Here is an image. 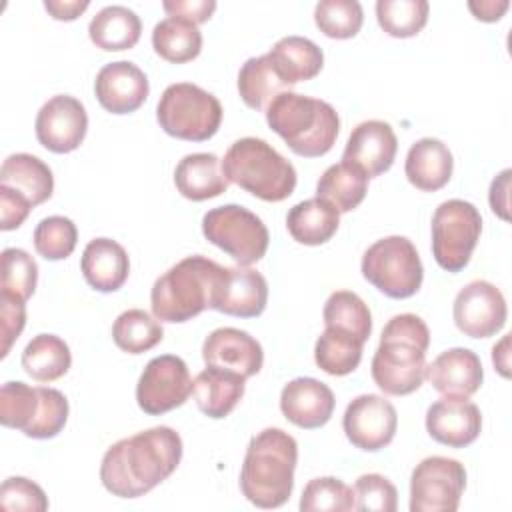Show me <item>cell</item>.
I'll return each instance as SVG.
<instances>
[{
  "label": "cell",
  "mask_w": 512,
  "mask_h": 512,
  "mask_svg": "<svg viewBox=\"0 0 512 512\" xmlns=\"http://www.w3.org/2000/svg\"><path fill=\"white\" fill-rule=\"evenodd\" d=\"M266 122L294 154L304 158L330 152L340 130V116L332 104L290 90L268 104Z\"/></svg>",
  "instance_id": "5b68a950"
},
{
  "label": "cell",
  "mask_w": 512,
  "mask_h": 512,
  "mask_svg": "<svg viewBox=\"0 0 512 512\" xmlns=\"http://www.w3.org/2000/svg\"><path fill=\"white\" fill-rule=\"evenodd\" d=\"M340 224V212L322 198H308L294 204L286 216L290 236L304 246H320L328 242Z\"/></svg>",
  "instance_id": "4dcf8cb0"
},
{
  "label": "cell",
  "mask_w": 512,
  "mask_h": 512,
  "mask_svg": "<svg viewBox=\"0 0 512 512\" xmlns=\"http://www.w3.org/2000/svg\"><path fill=\"white\" fill-rule=\"evenodd\" d=\"M202 234L208 242L234 258L238 266H252L262 260L270 242L266 224L254 212L238 204L208 210L202 218Z\"/></svg>",
  "instance_id": "30bf717a"
},
{
  "label": "cell",
  "mask_w": 512,
  "mask_h": 512,
  "mask_svg": "<svg viewBox=\"0 0 512 512\" xmlns=\"http://www.w3.org/2000/svg\"><path fill=\"white\" fill-rule=\"evenodd\" d=\"M366 192L368 176L348 162L328 166L316 182V196L326 200L340 214L358 208Z\"/></svg>",
  "instance_id": "1f68e13d"
},
{
  "label": "cell",
  "mask_w": 512,
  "mask_h": 512,
  "mask_svg": "<svg viewBox=\"0 0 512 512\" xmlns=\"http://www.w3.org/2000/svg\"><path fill=\"white\" fill-rule=\"evenodd\" d=\"M268 56L288 86L312 80L324 66L322 48L304 36L280 38Z\"/></svg>",
  "instance_id": "f1b7e54d"
},
{
  "label": "cell",
  "mask_w": 512,
  "mask_h": 512,
  "mask_svg": "<svg viewBox=\"0 0 512 512\" xmlns=\"http://www.w3.org/2000/svg\"><path fill=\"white\" fill-rule=\"evenodd\" d=\"M424 378L436 392L450 398H470L484 380L482 362L468 348H450L426 364Z\"/></svg>",
  "instance_id": "44dd1931"
},
{
  "label": "cell",
  "mask_w": 512,
  "mask_h": 512,
  "mask_svg": "<svg viewBox=\"0 0 512 512\" xmlns=\"http://www.w3.org/2000/svg\"><path fill=\"white\" fill-rule=\"evenodd\" d=\"M182 460V438L170 426H154L114 442L102 456L100 480L118 498H138L164 482Z\"/></svg>",
  "instance_id": "6da1fadb"
},
{
  "label": "cell",
  "mask_w": 512,
  "mask_h": 512,
  "mask_svg": "<svg viewBox=\"0 0 512 512\" xmlns=\"http://www.w3.org/2000/svg\"><path fill=\"white\" fill-rule=\"evenodd\" d=\"M94 92L104 110L112 114H130L146 102L150 84L146 74L134 62L118 60L98 70Z\"/></svg>",
  "instance_id": "d6986e66"
},
{
  "label": "cell",
  "mask_w": 512,
  "mask_h": 512,
  "mask_svg": "<svg viewBox=\"0 0 512 512\" xmlns=\"http://www.w3.org/2000/svg\"><path fill=\"white\" fill-rule=\"evenodd\" d=\"M174 184L178 192L192 200L202 202L216 198L228 190V178L222 172V160L210 152L186 154L174 170Z\"/></svg>",
  "instance_id": "4316f807"
},
{
  "label": "cell",
  "mask_w": 512,
  "mask_h": 512,
  "mask_svg": "<svg viewBox=\"0 0 512 512\" xmlns=\"http://www.w3.org/2000/svg\"><path fill=\"white\" fill-rule=\"evenodd\" d=\"M288 84L274 68L268 54L248 58L238 72V92L244 104L252 110H264L282 92H288Z\"/></svg>",
  "instance_id": "d6a6232c"
},
{
  "label": "cell",
  "mask_w": 512,
  "mask_h": 512,
  "mask_svg": "<svg viewBox=\"0 0 512 512\" xmlns=\"http://www.w3.org/2000/svg\"><path fill=\"white\" fill-rule=\"evenodd\" d=\"M164 338L162 324L156 316H150L146 310L130 308L122 312L112 326L114 344L128 354H142L152 350Z\"/></svg>",
  "instance_id": "74e56055"
},
{
  "label": "cell",
  "mask_w": 512,
  "mask_h": 512,
  "mask_svg": "<svg viewBox=\"0 0 512 512\" xmlns=\"http://www.w3.org/2000/svg\"><path fill=\"white\" fill-rule=\"evenodd\" d=\"M0 186H6L24 198L32 206L46 202L54 192V176L46 162L34 154L16 152L10 154L0 168Z\"/></svg>",
  "instance_id": "83f0119b"
},
{
  "label": "cell",
  "mask_w": 512,
  "mask_h": 512,
  "mask_svg": "<svg viewBox=\"0 0 512 512\" xmlns=\"http://www.w3.org/2000/svg\"><path fill=\"white\" fill-rule=\"evenodd\" d=\"M244 388L246 378L238 372L206 366L192 382V396L202 414L218 420L236 408L244 396Z\"/></svg>",
  "instance_id": "d4e9b609"
},
{
  "label": "cell",
  "mask_w": 512,
  "mask_h": 512,
  "mask_svg": "<svg viewBox=\"0 0 512 512\" xmlns=\"http://www.w3.org/2000/svg\"><path fill=\"white\" fill-rule=\"evenodd\" d=\"M34 128L38 142L46 150L66 154L82 144L88 130V114L78 98L58 94L42 104Z\"/></svg>",
  "instance_id": "2e32d148"
},
{
  "label": "cell",
  "mask_w": 512,
  "mask_h": 512,
  "mask_svg": "<svg viewBox=\"0 0 512 512\" xmlns=\"http://www.w3.org/2000/svg\"><path fill=\"white\" fill-rule=\"evenodd\" d=\"M452 170V152L438 138H420L410 146L406 154V178L422 192H436L444 188L452 178Z\"/></svg>",
  "instance_id": "484cf974"
},
{
  "label": "cell",
  "mask_w": 512,
  "mask_h": 512,
  "mask_svg": "<svg viewBox=\"0 0 512 512\" xmlns=\"http://www.w3.org/2000/svg\"><path fill=\"white\" fill-rule=\"evenodd\" d=\"M510 168L502 170L490 184V208L494 214H498L502 220H508V188H510Z\"/></svg>",
  "instance_id": "681fc988"
},
{
  "label": "cell",
  "mask_w": 512,
  "mask_h": 512,
  "mask_svg": "<svg viewBox=\"0 0 512 512\" xmlns=\"http://www.w3.org/2000/svg\"><path fill=\"white\" fill-rule=\"evenodd\" d=\"M80 268L84 280L98 292L122 288L130 272V260L122 244L112 238H94L86 244Z\"/></svg>",
  "instance_id": "cb8c5ba5"
},
{
  "label": "cell",
  "mask_w": 512,
  "mask_h": 512,
  "mask_svg": "<svg viewBox=\"0 0 512 512\" xmlns=\"http://www.w3.org/2000/svg\"><path fill=\"white\" fill-rule=\"evenodd\" d=\"M266 302V278L250 266H232L224 270L212 310L238 318H256L264 312Z\"/></svg>",
  "instance_id": "603a6c76"
},
{
  "label": "cell",
  "mask_w": 512,
  "mask_h": 512,
  "mask_svg": "<svg viewBox=\"0 0 512 512\" xmlns=\"http://www.w3.org/2000/svg\"><path fill=\"white\" fill-rule=\"evenodd\" d=\"M510 2L508 0H472L468 2L470 12L474 14V18L482 20V22H496L504 16V12L508 10Z\"/></svg>",
  "instance_id": "816d5d0a"
},
{
  "label": "cell",
  "mask_w": 512,
  "mask_h": 512,
  "mask_svg": "<svg viewBox=\"0 0 512 512\" xmlns=\"http://www.w3.org/2000/svg\"><path fill=\"white\" fill-rule=\"evenodd\" d=\"M70 364V348L56 334H38L22 350V368L36 382H54L62 378Z\"/></svg>",
  "instance_id": "836d02e7"
},
{
  "label": "cell",
  "mask_w": 512,
  "mask_h": 512,
  "mask_svg": "<svg viewBox=\"0 0 512 512\" xmlns=\"http://www.w3.org/2000/svg\"><path fill=\"white\" fill-rule=\"evenodd\" d=\"M224 266L194 254L156 278L150 290L152 314L162 322H188L214 306Z\"/></svg>",
  "instance_id": "277c9868"
},
{
  "label": "cell",
  "mask_w": 512,
  "mask_h": 512,
  "mask_svg": "<svg viewBox=\"0 0 512 512\" xmlns=\"http://www.w3.org/2000/svg\"><path fill=\"white\" fill-rule=\"evenodd\" d=\"M354 490L334 476L310 480L300 498L302 512H348L354 510Z\"/></svg>",
  "instance_id": "60d3db41"
},
{
  "label": "cell",
  "mask_w": 512,
  "mask_h": 512,
  "mask_svg": "<svg viewBox=\"0 0 512 512\" xmlns=\"http://www.w3.org/2000/svg\"><path fill=\"white\" fill-rule=\"evenodd\" d=\"M26 324V300L0 292V336H2V350L0 356L6 358L14 340L22 334Z\"/></svg>",
  "instance_id": "bcb514c9"
},
{
  "label": "cell",
  "mask_w": 512,
  "mask_h": 512,
  "mask_svg": "<svg viewBox=\"0 0 512 512\" xmlns=\"http://www.w3.org/2000/svg\"><path fill=\"white\" fill-rule=\"evenodd\" d=\"M364 342L344 330L326 326L314 346V360L320 370L330 376H346L354 372L362 360Z\"/></svg>",
  "instance_id": "d590c367"
},
{
  "label": "cell",
  "mask_w": 512,
  "mask_h": 512,
  "mask_svg": "<svg viewBox=\"0 0 512 512\" xmlns=\"http://www.w3.org/2000/svg\"><path fill=\"white\" fill-rule=\"evenodd\" d=\"M156 118L160 128L174 138L204 142L220 128L222 104L212 92L192 82H176L162 92Z\"/></svg>",
  "instance_id": "ba28073f"
},
{
  "label": "cell",
  "mask_w": 512,
  "mask_h": 512,
  "mask_svg": "<svg viewBox=\"0 0 512 512\" xmlns=\"http://www.w3.org/2000/svg\"><path fill=\"white\" fill-rule=\"evenodd\" d=\"M298 444L282 428H264L250 438L240 470V490L258 508H280L294 488Z\"/></svg>",
  "instance_id": "3957f363"
},
{
  "label": "cell",
  "mask_w": 512,
  "mask_h": 512,
  "mask_svg": "<svg viewBox=\"0 0 512 512\" xmlns=\"http://www.w3.org/2000/svg\"><path fill=\"white\" fill-rule=\"evenodd\" d=\"M362 276L388 298L414 296L424 278L416 246L406 236L376 240L362 256Z\"/></svg>",
  "instance_id": "9c48e42d"
},
{
  "label": "cell",
  "mask_w": 512,
  "mask_h": 512,
  "mask_svg": "<svg viewBox=\"0 0 512 512\" xmlns=\"http://www.w3.org/2000/svg\"><path fill=\"white\" fill-rule=\"evenodd\" d=\"M154 52L172 64H184L194 60L202 50V32L198 24L168 16L160 20L152 30Z\"/></svg>",
  "instance_id": "e575fe53"
},
{
  "label": "cell",
  "mask_w": 512,
  "mask_h": 512,
  "mask_svg": "<svg viewBox=\"0 0 512 512\" xmlns=\"http://www.w3.org/2000/svg\"><path fill=\"white\" fill-rule=\"evenodd\" d=\"M78 240L76 224L66 216H48L34 228V248L46 260L68 258Z\"/></svg>",
  "instance_id": "b9f144b4"
},
{
  "label": "cell",
  "mask_w": 512,
  "mask_h": 512,
  "mask_svg": "<svg viewBox=\"0 0 512 512\" xmlns=\"http://www.w3.org/2000/svg\"><path fill=\"white\" fill-rule=\"evenodd\" d=\"M314 22L328 38L346 40L360 32L364 12L358 0H320L314 8Z\"/></svg>",
  "instance_id": "ab89813d"
},
{
  "label": "cell",
  "mask_w": 512,
  "mask_h": 512,
  "mask_svg": "<svg viewBox=\"0 0 512 512\" xmlns=\"http://www.w3.org/2000/svg\"><path fill=\"white\" fill-rule=\"evenodd\" d=\"M32 208L34 206L30 204L28 198H24L22 194L6 186H0V228L4 232L16 230L18 226H22V222L28 218Z\"/></svg>",
  "instance_id": "7dc6e473"
},
{
  "label": "cell",
  "mask_w": 512,
  "mask_h": 512,
  "mask_svg": "<svg viewBox=\"0 0 512 512\" xmlns=\"http://www.w3.org/2000/svg\"><path fill=\"white\" fill-rule=\"evenodd\" d=\"M508 344H510V336L506 334L494 348H492V362H494V366H496V370L504 376V378H508L510 376V362H508V358H510V354H508Z\"/></svg>",
  "instance_id": "f5cc1de1"
},
{
  "label": "cell",
  "mask_w": 512,
  "mask_h": 512,
  "mask_svg": "<svg viewBox=\"0 0 512 512\" xmlns=\"http://www.w3.org/2000/svg\"><path fill=\"white\" fill-rule=\"evenodd\" d=\"M354 510L368 512H396L398 492L396 486L382 474H362L354 482Z\"/></svg>",
  "instance_id": "ee69618b"
},
{
  "label": "cell",
  "mask_w": 512,
  "mask_h": 512,
  "mask_svg": "<svg viewBox=\"0 0 512 512\" xmlns=\"http://www.w3.org/2000/svg\"><path fill=\"white\" fill-rule=\"evenodd\" d=\"M0 506L4 510L44 512V510H48V498L36 482L28 480L24 476H10L2 482Z\"/></svg>",
  "instance_id": "f6af8a7d"
},
{
  "label": "cell",
  "mask_w": 512,
  "mask_h": 512,
  "mask_svg": "<svg viewBox=\"0 0 512 512\" xmlns=\"http://www.w3.org/2000/svg\"><path fill=\"white\" fill-rule=\"evenodd\" d=\"M140 34L142 22L138 14L122 4L104 6L88 24L90 40L106 52L130 50L140 40Z\"/></svg>",
  "instance_id": "f546056e"
},
{
  "label": "cell",
  "mask_w": 512,
  "mask_h": 512,
  "mask_svg": "<svg viewBox=\"0 0 512 512\" xmlns=\"http://www.w3.org/2000/svg\"><path fill=\"white\" fill-rule=\"evenodd\" d=\"M452 316L456 328L470 338H490L506 324L508 308L502 292L486 282H468L454 298Z\"/></svg>",
  "instance_id": "5bb4252c"
},
{
  "label": "cell",
  "mask_w": 512,
  "mask_h": 512,
  "mask_svg": "<svg viewBox=\"0 0 512 512\" xmlns=\"http://www.w3.org/2000/svg\"><path fill=\"white\" fill-rule=\"evenodd\" d=\"M428 10L426 0H378L376 20L388 36L410 38L426 26Z\"/></svg>",
  "instance_id": "f35d334b"
},
{
  "label": "cell",
  "mask_w": 512,
  "mask_h": 512,
  "mask_svg": "<svg viewBox=\"0 0 512 512\" xmlns=\"http://www.w3.org/2000/svg\"><path fill=\"white\" fill-rule=\"evenodd\" d=\"M90 6L88 0H46L44 8L54 20H76L86 8Z\"/></svg>",
  "instance_id": "f907efd6"
},
{
  "label": "cell",
  "mask_w": 512,
  "mask_h": 512,
  "mask_svg": "<svg viewBox=\"0 0 512 512\" xmlns=\"http://www.w3.org/2000/svg\"><path fill=\"white\" fill-rule=\"evenodd\" d=\"M228 182L264 202H282L296 188V170L274 146L262 138L246 136L230 144L222 160Z\"/></svg>",
  "instance_id": "8992f818"
},
{
  "label": "cell",
  "mask_w": 512,
  "mask_h": 512,
  "mask_svg": "<svg viewBox=\"0 0 512 512\" xmlns=\"http://www.w3.org/2000/svg\"><path fill=\"white\" fill-rule=\"evenodd\" d=\"M68 420L66 396L48 386H28L20 380L4 382L0 388V422L20 430L28 438L48 440L60 434Z\"/></svg>",
  "instance_id": "52a82bcc"
},
{
  "label": "cell",
  "mask_w": 512,
  "mask_h": 512,
  "mask_svg": "<svg viewBox=\"0 0 512 512\" xmlns=\"http://www.w3.org/2000/svg\"><path fill=\"white\" fill-rule=\"evenodd\" d=\"M36 282H38L36 260L22 248H4L0 292H8L22 300H28L36 290Z\"/></svg>",
  "instance_id": "7bdbcfd3"
},
{
  "label": "cell",
  "mask_w": 512,
  "mask_h": 512,
  "mask_svg": "<svg viewBox=\"0 0 512 512\" xmlns=\"http://www.w3.org/2000/svg\"><path fill=\"white\" fill-rule=\"evenodd\" d=\"M162 8L170 16L184 18L194 24H202L216 10V2L214 0H164Z\"/></svg>",
  "instance_id": "c3c4849f"
},
{
  "label": "cell",
  "mask_w": 512,
  "mask_h": 512,
  "mask_svg": "<svg viewBox=\"0 0 512 512\" xmlns=\"http://www.w3.org/2000/svg\"><path fill=\"white\" fill-rule=\"evenodd\" d=\"M398 152V140L392 126L384 120H364L348 136L342 162L360 168L368 178L384 174Z\"/></svg>",
  "instance_id": "e0dca14e"
},
{
  "label": "cell",
  "mask_w": 512,
  "mask_h": 512,
  "mask_svg": "<svg viewBox=\"0 0 512 512\" xmlns=\"http://www.w3.org/2000/svg\"><path fill=\"white\" fill-rule=\"evenodd\" d=\"M192 394L186 362L174 354L152 358L136 384V402L150 416H160L182 406Z\"/></svg>",
  "instance_id": "4fadbf2b"
},
{
  "label": "cell",
  "mask_w": 512,
  "mask_h": 512,
  "mask_svg": "<svg viewBox=\"0 0 512 512\" xmlns=\"http://www.w3.org/2000/svg\"><path fill=\"white\" fill-rule=\"evenodd\" d=\"M482 232L478 208L466 200L442 202L432 214V254L446 272H460L472 258Z\"/></svg>",
  "instance_id": "8fae6325"
},
{
  "label": "cell",
  "mask_w": 512,
  "mask_h": 512,
  "mask_svg": "<svg viewBox=\"0 0 512 512\" xmlns=\"http://www.w3.org/2000/svg\"><path fill=\"white\" fill-rule=\"evenodd\" d=\"M464 488V464L446 456H428L410 476V512H454Z\"/></svg>",
  "instance_id": "7c38bea8"
},
{
  "label": "cell",
  "mask_w": 512,
  "mask_h": 512,
  "mask_svg": "<svg viewBox=\"0 0 512 512\" xmlns=\"http://www.w3.org/2000/svg\"><path fill=\"white\" fill-rule=\"evenodd\" d=\"M324 326L344 330L362 342L370 338L372 314L366 302L352 290H336L328 296L322 310Z\"/></svg>",
  "instance_id": "8d00e7d4"
},
{
  "label": "cell",
  "mask_w": 512,
  "mask_h": 512,
  "mask_svg": "<svg viewBox=\"0 0 512 512\" xmlns=\"http://www.w3.org/2000/svg\"><path fill=\"white\" fill-rule=\"evenodd\" d=\"M430 330L416 314L392 316L380 334V344L372 358V378L390 396H406L422 386L426 372V350Z\"/></svg>",
  "instance_id": "7a4b0ae2"
},
{
  "label": "cell",
  "mask_w": 512,
  "mask_h": 512,
  "mask_svg": "<svg viewBox=\"0 0 512 512\" xmlns=\"http://www.w3.org/2000/svg\"><path fill=\"white\" fill-rule=\"evenodd\" d=\"M206 366H218L238 372L244 378L256 376L264 364L260 342L240 328H216L202 344Z\"/></svg>",
  "instance_id": "ffe728a7"
},
{
  "label": "cell",
  "mask_w": 512,
  "mask_h": 512,
  "mask_svg": "<svg viewBox=\"0 0 512 512\" xmlns=\"http://www.w3.org/2000/svg\"><path fill=\"white\" fill-rule=\"evenodd\" d=\"M426 430L438 444L464 448L480 436L482 414L468 398L442 396L426 410Z\"/></svg>",
  "instance_id": "ac0fdd59"
},
{
  "label": "cell",
  "mask_w": 512,
  "mask_h": 512,
  "mask_svg": "<svg viewBox=\"0 0 512 512\" xmlns=\"http://www.w3.org/2000/svg\"><path fill=\"white\" fill-rule=\"evenodd\" d=\"M342 428L352 446L376 452L394 440L398 414L384 396L360 394L346 406Z\"/></svg>",
  "instance_id": "9a60e30c"
},
{
  "label": "cell",
  "mask_w": 512,
  "mask_h": 512,
  "mask_svg": "<svg viewBox=\"0 0 512 512\" xmlns=\"http://www.w3.org/2000/svg\"><path fill=\"white\" fill-rule=\"evenodd\" d=\"M334 392L320 380L302 376L290 380L280 392V410L298 428L314 430L324 426L334 412Z\"/></svg>",
  "instance_id": "7402d4cb"
}]
</instances>
